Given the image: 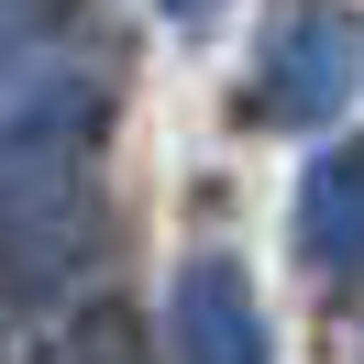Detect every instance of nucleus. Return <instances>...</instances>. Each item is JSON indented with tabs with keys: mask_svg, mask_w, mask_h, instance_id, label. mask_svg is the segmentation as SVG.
Here are the masks:
<instances>
[{
	"mask_svg": "<svg viewBox=\"0 0 364 364\" xmlns=\"http://www.w3.org/2000/svg\"><path fill=\"white\" fill-rule=\"evenodd\" d=\"M89 133L100 77H45L0 111V309H33L89 254Z\"/></svg>",
	"mask_w": 364,
	"mask_h": 364,
	"instance_id": "1",
	"label": "nucleus"
},
{
	"mask_svg": "<svg viewBox=\"0 0 364 364\" xmlns=\"http://www.w3.org/2000/svg\"><path fill=\"white\" fill-rule=\"evenodd\" d=\"M353 89H364V11H342V0H276L265 45H254V111L287 122V133H320V122H342Z\"/></svg>",
	"mask_w": 364,
	"mask_h": 364,
	"instance_id": "2",
	"label": "nucleus"
},
{
	"mask_svg": "<svg viewBox=\"0 0 364 364\" xmlns=\"http://www.w3.org/2000/svg\"><path fill=\"white\" fill-rule=\"evenodd\" d=\"M166 353L177 364H265V309H254L243 254H188L166 287Z\"/></svg>",
	"mask_w": 364,
	"mask_h": 364,
	"instance_id": "3",
	"label": "nucleus"
},
{
	"mask_svg": "<svg viewBox=\"0 0 364 364\" xmlns=\"http://www.w3.org/2000/svg\"><path fill=\"white\" fill-rule=\"evenodd\" d=\"M298 254L320 276H364V144H331L298 177Z\"/></svg>",
	"mask_w": 364,
	"mask_h": 364,
	"instance_id": "4",
	"label": "nucleus"
},
{
	"mask_svg": "<svg viewBox=\"0 0 364 364\" xmlns=\"http://www.w3.org/2000/svg\"><path fill=\"white\" fill-rule=\"evenodd\" d=\"M55 23H67V0H0V77L23 67V55H33V45H45V33H55Z\"/></svg>",
	"mask_w": 364,
	"mask_h": 364,
	"instance_id": "5",
	"label": "nucleus"
},
{
	"mask_svg": "<svg viewBox=\"0 0 364 364\" xmlns=\"http://www.w3.org/2000/svg\"><path fill=\"white\" fill-rule=\"evenodd\" d=\"M166 23H210V11H221V0H155Z\"/></svg>",
	"mask_w": 364,
	"mask_h": 364,
	"instance_id": "6",
	"label": "nucleus"
}]
</instances>
